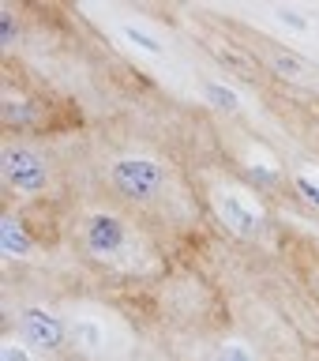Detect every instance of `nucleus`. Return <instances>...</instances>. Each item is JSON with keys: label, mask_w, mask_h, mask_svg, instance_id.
Listing matches in <instances>:
<instances>
[{"label": "nucleus", "mask_w": 319, "mask_h": 361, "mask_svg": "<svg viewBox=\"0 0 319 361\" xmlns=\"http://www.w3.org/2000/svg\"><path fill=\"white\" fill-rule=\"evenodd\" d=\"M0 245H4L8 256H30V237H27V230H23L15 219L0 222Z\"/></svg>", "instance_id": "obj_6"}, {"label": "nucleus", "mask_w": 319, "mask_h": 361, "mask_svg": "<svg viewBox=\"0 0 319 361\" xmlns=\"http://www.w3.org/2000/svg\"><path fill=\"white\" fill-rule=\"evenodd\" d=\"M15 42V19H11L8 8H0V45H11Z\"/></svg>", "instance_id": "obj_11"}, {"label": "nucleus", "mask_w": 319, "mask_h": 361, "mask_svg": "<svg viewBox=\"0 0 319 361\" xmlns=\"http://www.w3.org/2000/svg\"><path fill=\"white\" fill-rule=\"evenodd\" d=\"M87 248L98 256H113L124 248V222L117 219V214H90L87 219Z\"/></svg>", "instance_id": "obj_3"}, {"label": "nucleus", "mask_w": 319, "mask_h": 361, "mask_svg": "<svg viewBox=\"0 0 319 361\" xmlns=\"http://www.w3.org/2000/svg\"><path fill=\"white\" fill-rule=\"evenodd\" d=\"M23 331H27V338L42 350H56L64 343V324L56 320V316H49L45 309H27L23 312Z\"/></svg>", "instance_id": "obj_4"}, {"label": "nucleus", "mask_w": 319, "mask_h": 361, "mask_svg": "<svg viewBox=\"0 0 319 361\" xmlns=\"http://www.w3.org/2000/svg\"><path fill=\"white\" fill-rule=\"evenodd\" d=\"M275 16H278L282 23H286L289 30H297V34H304V30H308V16H301V11H293V8H286V4H282V8H275Z\"/></svg>", "instance_id": "obj_10"}, {"label": "nucleus", "mask_w": 319, "mask_h": 361, "mask_svg": "<svg viewBox=\"0 0 319 361\" xmlns=\"http://www.w3.org/2000/svg\"><path fill=\"white\" fill-rule=\"evenodd\" d=\"M124 38H128L132 45H139V49H146L151 56H158V53H162V42H158V38H151V34H143L139 27H124Z\"/></svg>", "instance_id": "obj_9"}, {"label": "nucleus", "mask_w": 319, "mask_h": 361, "mask_svg": "<svg viewBox=\"0 0 319 361\" xmlns=\"http://www.w3.org/2000/svg\"><path fill=\"white\" fill-rule=\"evenodd\" d=\"M4 121H11V124H30V121H34V106H30V102L8 98V102H4Z\"/></svg>", "instance_id": "obj_8"}, {"label": "nucleus", "mask_w": 319, "mask_h": 361, "mask_svg": "<svg viewBox=\"0 0 319 361\" xmlns=\"http://www.w3.org/2000/svg\"><path fill=\"white\" fill-rule=\"evenodd\" d=\"M297 188H301L304 196H308L315 207H319V180H315V177H297Z\"/></svg>", "instance_id": "obj_13"}, {"label": "nucleus", "mask_w": 319, "mask_h": 361, "mask_svg": "<svg viewBox=\"0 0 319 361\" xmlns=\"http://www.w3.org/2000/svg\"><path fill=\"white\" fill-rule=\"evenodd\" d=\"M0 357H4V361H30V354H27V350H23V346H4V354H0Z\"/></svg>", "instance_id": "obj_14"}, {"label": "nucleus", "mask_w": 319, "mask_h": 361, "mask_svg": "<svg viewBox=\"0 0 319 361\" xmlns=\"http://www.w3.org/2000/svg\"><path fill=\"white\" fill-rule=\"evenodd\" d=\"M4 180L19 192H38L45 185V162L27 147H11L4 154Z\"/></svg>", "instance_id": "obj_2"}, {"label": "nucleus", "mask_w": 319, "mask_h": 361, "mask_svg": "<svg viewBox=\"0 0 319 361\" xmlns=\"http://www.w3.org/2000/svg\"><path fill=\"white\" fill-rule=\"evenodd\" d=\"M113 185H117L128 200L146 203V200L158 196V188H162V169H158V162H151V158H120V162L113 166Z\"/></svg>", "instance_id": "obj_1"}, {"label": "nucleus", "mask_w": 319, "mask_h": 361, "mask_svg": "<svg viewBox=\"0 0 319 361\" xmlns=\"http://www.w3.org/2000/svg\"><path fill=\"white\" fill-rule=\"evenodd\" d=\"M222 219L230 222V230H237L241 237H252L259 230V214L248 207L241 196H225L222 200Z\"/></svg>", "instance_id": "obj_5"}, {"label": "nucleus", "mask_w": 319, "mask_h": 361, "mask_svg": "<svg viewBox=\"0 0 319 361\" xmlns=\"http://www.w3.org/2000/svg\"><path fill=\"white\" fill-rule=\"evenodd\" d=\"M218 361H252V354H248V346H241V343H225Z\"/></svg>", "instance_id": "obj_12"}, {"label": "nucleus", "mask_w": 319, "mask_h": 361, "mask_svg": "<svg viewBox=\"0 0 319 361\" xmlns=\"http://www.w3.org/2000/svg\"><path fill=\"white\" fill-rule=\"evenodd\" d=\"M275 64H278V68H282V72H286V75H301V61H293V56H278Z\"/></svg>", "instance_id": "obj_15"}, {"label": "nucleus", "mask_w": 319, "mask_h": 361, "mask_svg": "<svg viewBox=\"0 0 319 361\" xmlns=\"http://www.w3.org/2000/svg\"><path fill=\"white\" fill-rule=\"evenodd\" d=\"M207 102H214V106L225 109V113H237V109H241V98H237V90H230L225 83H207Z\"/></svg>", "instance_id": "obj_7"}]
</instances>
